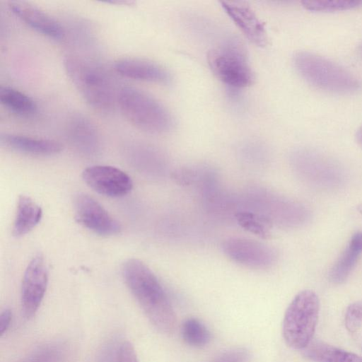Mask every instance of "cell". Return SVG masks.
I'll list each match as a JSON object with an SVG mask.
<instances>
[{
    "instance_id": "cell-20",
    "label": "cell",
    "mask_w": 362,
    "mask_h": 362,
    "mask_svg": "<svg viewBox=\"0 0 362 362\" xmlns=\"http://www.w3.org/2000/svg\"><path fill=\"white\" fill-rule=\"evenodd\" d=\"M361 252V251L350 242L346 250L331 269L330 279L337 284L344 281L354 267Z\"/></svg>"
},
{
    "instance_id": "cell-21",
    "label": "cell",
    "mask_w": 362,
    "mask_h": 362,
    "mask_svg": "<svg viewBox=\"0 0 362 362\" xmlns=\"http://www.w3.org/2000/svg\"><path fill=\"white\" fill-rule=\"evenodd\" d=\"M305 8L319 12H333L348 10L362 5V1L356 0H305L302 1Z\"/></svg>"
},
{
    "instance_id": "cell-28",
    "label": "cell",
    "mask_w": 362,
    "mask_h": 362,
    "mask_svg": "<svg viewBox=\"0 0 362 362\" xmlns=\"http://www.w3.org/2000/svg\"><path fill=\"white\" fill-rule=\"evenodd\" d=\"M356 139L358 142L362 146V127L358 129L356 134Z\"/></svg>"
},
{
    "instance_id": "cell-12",
    "label": "cell",
    "mask_w": 362,
    "mask_h": 362,
    "mask_svg": "<svg viewBox=\"0 0 362 362\" xmlns=\"http://www.w3.org/2000/svg\"><path fill=\"white\" fill-rule=\"evenodd\" d=\"M225 12L253 44L264 47L267 44V34L263 23L248 6L236 1H221Z\"/></svg>"
},
{
    "instance_id": "cell-25",
    "label": "cell",
    "mask_w": 362,
    "mask_h": 362,
    "mask_svg": "<svg viewBox=\"0 0 362 362\" xmlns=\"http://www.w3.org/2000/svg\"><path fill=\"white\" fill-rule=\"evenodd\" d=\"M60 357L59 350L51 348L43 350L27 362H59Z\"/></svg>"
},
{
    "instance_id": "cell-22",
    "label": "cell",
    "mask_w": 362,
    "mask_h": 362,
    "mask_svg": "<svg viewBox=\"0 0 362 362\" xmlns=\"http://www.w3.org/2000/svg\"><path fill=\"white\" fill-rule=\"evenodd\" d=\"M345 326L351 333H355L362 327V302L351 303L345 314Z\"/></svg>"
},
{
    "instance_id": "cell-6",
    "label": "cell",
    "mask_w": 362,
    "mask_h": 362,
    "mask_svg": "<svg viewBox=\"0 0 362 362\" xmlns=\"http://www.w3.org/2000/svg\"><path fill=\"white\" fill-rule=\"evenodd\" d=\"M207 59L213 73L226 85L243 88L252 83L254 74L239 40L231 37L223 41L209 52Z\"/></svg>"
},
{
    "instance_id": "cell-7",
    "label": "cell",
    "mask_w": 362,
    "mask_h": 362,
    "mask_svg": "<svg viewBox=\"0 0 362 362\" xmlns=\"http://www.w3.org/2000/svg\"><path fill=\"white\" fill-rule=\"evenodd\" d=\"M73 203L76 221L88 230L103 236L120 233L119 223L92 197L78 193L74 196Z\"/></svg>"
},
{
    "instance_id": "cell-23",
    "label": "cell",
    "mask_w": 362,
    "mask_h": 362,
    "mask_svg": "<svg viewBox=\"0 0 362 362\" xmlns=\"http://www.w3.org/2000/svg\"><path fill=\"white\" fill-rule=\"evenodd\" d=\"M250 353L244 348L226 350L214 358L210 362H249Z\"/></svg>"
},
{
    "instance_id": "cell-26",
    "label": "cell",
    "mask_w": 362,
    "mask_h": 362,
    "mask_svg": "<svg viewBox=\"0 0 362 362\" xmlns=\"http://www.w3.org/2000/svg\"><path fill=\"white\" fill-rule=\"evenodd\" d=\"M12 319L10 310H4L0 315V335H3L8 329Z\"/></svg>"
},
{
    "instance_id": "cell-24",
    "label": "cell",
    "mask_w": 362,
    "mask_h": 362,
    "mask_svg": "<svg viewBox=\"0 0 362 362\" xmlns=\"http://www.w3.org/2000/svg\"><path fill=\"white\" fill-rule=\"evenodd\" d=\"M117 362H139L132 344L128 341L122 343L118 350Z\"/></svg>"
},
{
    "instance_id": "cell-27",
    "label": "cell",
    "mask_w": 362,
    "mask_h": 362,
    "mask_svg": "<svg viewBox=\"0 0 362 362\" xmlns=\"http://www.w3.org/2000/svg\"><path fill=\"white\" fill-rule=\"evenodd\" d=\"M350 242L354 243L362 252V233H357L354 235Z\"/></svg>"
},
{
    "instance_id": "cell-17",
    "label": "cell",
    "mask_w": 362,
    "mask_h": 362,
    "mask_svg": "<svg viewBox=\"0 0 362 362\" xmlns=\"http://www.w3.org/2000/svg\"><path fill=\"white\" fill-rule=\"evenodd\" d=\"M303 350V356L313 362H362L359 356L325 344L310 342Z\"/></svg>"
},
{
    "instance_id": "cell-15",
    "label": "cell",
    "mask_w": 362,
    "mask_h": 362,
    "mask_svg": "<svg viewBox=\"0 0 362 362\" xmlns=\"http://www.w3.org/2000/svg\"><path fill=\"white\" fill-rule=\"evenodd\" d=\"M66 133L71 141L86 151L94 150L99 144V134L94 124L82 115H73L68 121Z\"/></svg>"
},
{
    "instance_id": "cell-16",
    "label": "cell",
    "mask_w": 362,
    "mask_h": 362,
    "mask_svg": "<svg viewBox=\"0 0 362 362\" xmlns=\"http://www.w3.org/2000/svg\"><path fill=\"white\" fill-rule=\"evenodd\" d=\"M42 216L41 207L30 197L21 195L12 228L13 235L19 238L28 233L39 223Z\"/></svg>"
},
{
    "instance_id": "cell-2",
    "label": "cell",
    "mask_w": 362,
    "mask_h": 362,
    "mask_svg": "<svg viewBox=\"0 0 362 362\" xmlns=\"http://www.w3.org/2000/svg\"><path fill=\"white\" fill-rule=\"evenodd\" d=\"M64 66L70 81L90 106L104 112L112 109L117 93L110 76L102 66L73 55L64 58Z\"/></svg>"
},
{
    "instance_id": "cell-3",
    "label": "cell",
    "mask_w": 362,
    "mask_h": 362,
    "mask_svg": "<svg viewBox=\"0 0 362 362\" xmlns=\"http://www.w3.org/2000/svg\"><path fill=\"white\" fill-rule=\"evenodd\" d=\"M124 117L136 128L151 134H163L173 126V119L165 107L153 96L136 88L125 86L117 95Z\"/></svg>"
},
{
    "instance_id": "cell-4",
    "label": "cell",
    "mask_w": 362,
    "mask_h": 362,
    "mask_svg": "<svg viewBox=\"0 0 362 362\" xmlns=\"http://www.w3.org/2000/svg\"><path fill=\"white\" fill-rule=\"evenodd\" d=\"M294 66L310 85L334 93H351L359 88L358 80L337 64L308 52L293 57Z\"/></svg>"
},
{
    "instance_id": "cell-8",
    "label": "cell",
    "mask_w": 362,
    "mask_h": 362,
    "mask_svg": "<svg viewBox=\"0 0 362 362\" xmlns=\"http://www.w3.org/2000/svg\"><path fill=\"white\" fill-rule=\"evenodd\" d=\"M48 272L42 255H37L28 263L22 280L21 300L24 316L30 319L37 311L45 296Z\"/></svg>"
},
{
    "instance_id": "cell-18",
    "label": "cell",
    "mask_w": 362,
    "mask_h": 362,
    "mask_svg": "<svg viewBox=\"0 0 362 362\" xmlns=\"http://www.w3.org/2000/svg\"><path fill=\"white\" fill-rule=\"evenodd\" d=\"M0 102L7 110L22 117H30L37 110V104L33 98L9 86L0 87Z\"/></svg>"
},
{
    "instance_id": "cell-19",
    "label": "cell",
    "mask_w": 362,
    "mask_h": 362,
    "mask_svg": "<svg viewBox=\"0 0 362 362\" xmlns=\"http://www.w3.org/2000/svg\"><path fill=\"white\" fill-rule=\"evenodd\" d=\"M181 335L187 345L195 348L205 346L211 339L209 329L200 320L194 317L188 318L182 322Z\"/></svg>"
},
{
    "instance_id": "cell-13",
    "label": "cell",
    "mask_w": 362,
    "mask_h": 362,
    "mask_svg": "<svg viewBox=\"0 0 362 362\" xmlns=\"http://www.w3.org/2000/svg\"><path fill=\"white\" fill-rule=\"evenodd\" d=\"M115 70L121 76L143 81L167 83L170 81L168 71L160 64L139 57H124L114 63Z\"/></svg>"
},
{
    "instance_id": "cell-1",
    "label": "cell",
    "mask_w": 362,
    "mask_h": 362,
    "mask_svg": "<svg viewBox=\"0 0 362 362\" xmlns=\"http://www.w3.org/2000/svg\"><path fill=\"white\" fill-rule=\"evenodd\" d=\"M122 272L126 285L153 325L163 334L173 333L176 314L151 269L140 259L132 258L124 262Z\"/></svg>"
},
{
    "instance_id": "cell-11",
    "label": "cell",
    "mask_w": 362,
    "mask_h": 362,
    "mask_svg": "<svg viewBox=\"0 0 362 362\" xmlns=\"http://www.w3.org/2000/svg\"><path fill=\"white\" fill-rule=\"evenodd\" d=\"M8 7L18 18L41 35L54 40L64 37L62 25L38 7L23 1H11Z\"/></svg>"
},
{
    "instance_id": "cell-9",
    "label": "cell",
    "mask_w": 362,
    "mask_h": 362,
    "mask_svg": "<svg viewBox=\"0 0 362 362\" xmlns=\"http://www.w3.org/2000/svg\"><path fill=\"white\" fill-rule=\"evenodd\" d=\"M86 184L95 192L109 197H121L133 187L132 178L122 170L110 165H93L82 173Z\"/></svg>"
},
{
    "instance_id": "cell-5",
    "label": "cell",
    "mask_w": 362,
    "mask_h": 362,
    "mask_svg": "<svg viewBox=\"0 0 362 362\" xmlns=\"http://www.w3.org/2000/svg\"><path fill=\"white\" fill-rule=\"evenodd\" d=\"M320 311L317 294L310 290L298 293L288 306L282 325L284 339L288 346L304 349L314 335Z\"/></svg>"
},
{
    "instance_id": "cell-10",
    "label": "cell",
    "mask_w": 362,
    "mask_h": 362,
    "mask_svg": "<svg viewBox=\"0 0 362 362\" xmlns=\"http://www.w3.org/2000/svg\"><path fill=\"white\" fill-rule=\"evenodd\" d=\"M223 249L234 262L251 268L270 267L276 259L271 247L252 240L230 238L224 242Z\"/></svg>"
},
{
    "instance_id": "cell-14",
    "label": "cell",
    "mask_w": 362,
    "mask_h": 362,
    "mask_svg": "<svg viewBox=\"0 0 362 362\" xmlns=\"http://www.w3.org/2000/svg\"><path fill=\"white\" fill-rule=\"evenodd\" d=\"M0 143L9 150L30 156H49L63 150L62 144L57 141L16 134H1Z\"/></svg>"
}]
</instances>
